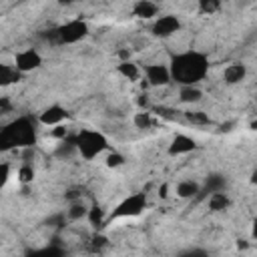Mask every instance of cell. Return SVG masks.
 Returning <instances> with one entry per match:
<instances>
[{
	"instance_id": "1",
	"label": "cell",
	"mask_w": 257,
	"mask_h": 257,
	"mask_svg": "<svg viewBox=\"0 0 257 257\" xmlns=\"http://www.w3.org/2000/svg\"><path fill=\"white\" fill-rule=\"evenodd\" d=\"M167 66H169V72H171V82H177L179 86L199 84L209 74L211 58L203 50L187 48V50L175 52Z\"/></svg>"
},
{
	"instance_id": "2",
	"label": "cell",
	"mask_w": 257,
	"mask_h": 257,
	"mask_svg": "<svg viewBox=\"0 0 257 257\" xmlns=\"http://www.w3.org/2000/svg\"><path fill=\"white\" fill-rule=\"evenodd\" d=\"M38 143V120L32 114H20L0 128V155L10 151L34 149Z\"/></svg>"
},
{
	"instance_id": "3",
	"label": "cell",
	"mask_w": 257,
	"mask_h": 257,
	"mask_svg": "<svg viewBox=\"0 0 257 257\" xmlns=\"http://www.w3.org/2000/svg\"><path fill=\"white\" fill-rule=\"evenodd\" d=\"M88 34H90L88 22L82 20V18H72V20H66V22H62V24L46 30L42 34V38H46L50 44L70 46V44H76V42L84 40Z\"/></svg>"
},
{
	"instance_id": "4",
	"label": "cell",
	"mask_w": 257,
	"mask_h": 257,
	"mask_svg": "<svg viewBox=\"0 0 257 257\" xmlns=\"http://www.w3.org/2000/svg\"><path fill=\"white\" fill-rule=\"evenodd\" d=\"M74 139V147L76 153L80 155V159L84 161H92L98 155H102L104 151H108V139L104 133L96 131V128H80L78 133L72 135Z\"/></svg>"
},
{
	"instance_id": "5",
	"label": "cell",
	"mask_w": 257,
	"mask_h": 257,
	"mask_svg": "<svg viewBox=\"0 0 257 257\" xmlns=\"http://www.w3.org/2000/svg\"><path fill=\"white\" fill-rule=\"evenodd\" d=\"M149 207V197L145 191H135L126 197H122L112 209L110 213H106V219H104V227L110 225L112 221H118V219H133V217H139L141 213H145V209Z\"/></svg>"
},
{
	"instance_id": "6",
	"label": "cell",
	"mask_w": 257,
	"mask_h": 257,
	"mask_svg": "<svg viewBox=\"0 0 257 257\" xmlns=\"http://www.w3.org/2000/svg\"><path fill=\"white\" fill-rule=\"evenodd\" d=\"M179 30H181V20L175 14H161V16H155L153 18L151 34L155 38H171Z\"/></svg>"
},
{
	"instance_id": "7",
	"label": "cell",
	"mask_w": 257,
	"mask_h": 257,
	"mask_svg": "<svg viewBox=\"0 0 257 257\" xmlns=\"http://www.w3.org/2000/svg\"><path fill=\"white\" fill-rule=\"evenodd\" d=\"M20 74L34 72L42 66V54L36 48H22L14 54V64H12Z\"/></svg>"
},
{
	"instance_id": "8",
	"label": "cell",
	"mask_w": 257,
	"mask_h": 257,
	"mask_svg": "<svg viewBox=\"0 0 257 257\" xmlns=\"http://www.w3.org/2000/svg\"><path fill=\"white\" fill-rule=\"evenodd\" d=\"M72 114L68 112L66 106H62L60 102H52L46 108L40 110V114L36 116L38 124L42 126H56V124H64V120H68Z\"/></svg>"
},
{
	"instance_id": "9",
	"label": "cell",
	"mask_w": 257,
	"mask_h": 257,
	"mask_svg": "<svg viewBox=\"0 0 257 257\" xmlns=\"http://www.w3.org/2000/svg\"><path fill=\"white\" fill-rule=\"evenodd\" d=\"M145 78H147V84L149 86H167L171 82V72H169V66L167 64H161V62H151L145 66Z\"/></svg>"
},
{
	"instance_id": "10",
	"label": "cell",
	"mask_w": 257,
	"mask_h": 257,
	"mask_svg": "<svg viewBox=\"0 0 257 257\" xmlns=\"http://www.w3.org/2000/svg\"><path fill=\"white\" fill-rule=\"evenodd\" d=\"M197 147L199 145H197V141L193 137H189L185 133H177V135H173V139H171V143L167 147V153L171 157H183V155H189V153L197 151Z\"/></svg>"
},
{
	"instance_id": "11",
	"label": "cell",
	"mask_w": 257,
	"mask_h": 257,
	"mask_svg": "<svg viewBox=\"0 0 257 257\" xmlns=\"http://www.w3.org/2000/svg\"><path fill=\"white\" fill-rule=\"evenodd\" d=\"M131 14L139 20H153L155 16H159V4L153 0H135Z\"/></svg>"
},
{
	"instance_id": "12",
	"label": "cell",
	"mask_w": 257,
	"mask_h": 257,
	"mask_svg": "<svg viewBox=\"0 0 257 257\" xmlns=\"http://www.w3.org/2000/svg\"><path fill=\"white\" fill-rule=\"evenodd\" d=\"M225 187H227L225 175H221V173H211V175H207L205 185L201 187V191H199V195H197L195 199H203V197H207V195L213 193V191H225Z\"/></svg>"
},
{
	"instance_id": "13",
	"label": "cell",
	"mask_w": 257,
	"mask_h": 257,
	"mask_svg": "<svg viewBox=\"0 0 257 257\" xmlns=\"http://www.w3.org/2000/svg\"><path fill=\"white\" fill-rule=\"evenodd\" d=\"M247 76V64L243 62H231L223 70V80L225 84H239Z\"/></svg>"
},
{
	"instance_id": "14",
	"label": "cell",
	"mask_w": 257,
	"mask_h": 257,
	"mask_svg": "<svg viewBox=\"0 0 257 257\" xmlns=\"http://www.w3.org/2000/svg\"><path fill=\"white\" fill-rule=\"evenodd\" d=\"M231 197L225 193V191H213L207 195V207L209 211L213 213H221V211H227L231 207Z\"/></svg>"
},
{
	"instance_id": "15",
	"label": "cell",
	"mask_w": 257,
	"mask_h": 257,
	"mask_svg": "<svg viewBox=\"0 0 257 257\" xmlns=\"http://www.w3.org/2000/svg\"><path fill=\"white\" fill-rule=\"evenodd\" d=\"M116 72L124 78V80H128V82H137L139 78H141V74H143V70L139 68V64L137 62H133V60H120L118 64H116Z\"/></svg>"
},
{
	"instance_id": "16",
	"label": "cell",
	"mask_w": 257,
	"mask_h": 257,
	"mask_svg": "<svg viewBox=\"0 0 257 257\" xmlns=\"http://www.w3.org/2000/svg\"><path fill=\"white\" fill-rule=\"evenodd\" d=\"M179 100L185 104H197L203 100V90L199 88V84H185L179 86Z\"/></svg>"
},
{
	"instance_id": "17",
	"label": "cell",
	"mask_w": 257,
	"mask_h": 257,
	"mask_svg": "<svg viewBox=\"0 0 257 257\" xmlns=\"http://www.w3.org/2000/svg\"><path fill=\"white\" fill-rule=\"evenodd\" d=\"M199 191H201V185L193 179H183L175 187V193L179 199H195L199 195Z\"/></svg>"
},
{
	"instance_id": "18",
	"label": "cell",
	"mask_w": 257,
	"mask_h": 257,
	"mask_svg": "<svg viewBox=\"0 0 257 257\" xmlns=\"http://www.w3.org/2000/svg\"><path fill=\"white\" fill-rule=\"evenodd\" d=\"M86 213H88V205L82 199H72L68 203V209H66V219L68 221H80V219H86Z\"/></svg>"
},
{
	"instance_id": "19",
	"label": "cell",
	"mask_w": 257,
	"mask_h": 257,
	"mask_svg": "<svg viewBox=\"0 0 257 257\" xmlns=\"http://www.w3.org/2000/svg\"><path fill=\"white\" fill-rule=\"evenodd\" d=\"M20 78H22V74H20L12 64L0 62V86H10V84L18 82Z\"/></svg>"
},
{
	"instance_id": "20",
	"label": "cell",
	"mask_w": 257,
	"mask_h": 257,
	"mask_svg": "<svg viewBox=\"0 0 257 257\" xmlns=\"http://www.w3.org/2000/svg\"><path fill=\"white\" fill-rule=\"evenodd\" d=\"M86 219H88V223H90L94 229H100V227H104L106 213H104V209H102L100 205H92V207H88Z\"/></svg>"
},
{
	"instance_id": "21",
	"label": "cell",
	"mask_w": 257,
	"mask_h": 257,
	"mask_svg": "<svg viewBox=\"0 0 257 257\" xmlns=\"http://www.w3.org/2000/svg\"><path fill=\"white\" fill-rule=\"evenodd\" d=\"M185 120L195 126H207L211 124V116L205 110H185Z\"/></svg>"
},
{
	"instance_id": "22",
	"label": "cell",
	"mask_w": 257,
	"mask_h": 257,
	"mask_svg": "<svg viewBox=\"0 0 257 257\" xmlns=\"http://www.w3.org/2000/svg\"><path fill=\"white\" fill-rule=\"evenodd\" d=\"M34 177H36L34 165H32L30 161H24V163L20 165V169H18V181H20L22 185H30V183L34 181Z\"/></svg>"
},
{
	"instance_id": "23",
	"label": "cell",
	"mask_w": 257,
	"mask_h": 257,
	"mask_svg": "<svg viewBox=\"0 0 257 257\" xmlns=\"http://www.w3.org/2000/svg\"><path fill=\"white\" fill-rule=\"evenodd\" d=\"M221 0H197V10L199 14H217L221 10Z\"/></svg>"
},
{
	"instance_id": "24",
	"label": "cell",
	"mask_w": 257,
	"mask_h": 257,
	"mask_svg": "<svg viewBox=\"0 0 257 257\" xmlns=\"http://www.w3.org/2000/svg\"><path fill=\"white\" fill-rule=\"evenodd\" d=\"M72 153H76V147H74V139L66 135L64 139H60V141H58V147H56V155H58V157H68V155H72Z\"/></svg>"
},
{
	"instance_id": "25",
	"label": "cell",
	"mask_w": 257,
	"mask_h": 257,
	"mask_svg": "<svg viewBox=\"0 0 257 257\" xmlns=\"http://www.w3.org/2000/svg\"><path fill=\"white\" fill-rule=\"evenodd\" d=\"M133 124H135L137 128H141V131L149 128V126L153 124V116H151V112L141 108L139 112H135V116H133Z\"/></svg>"
},
{
	"instance_id": "26",
	"label": "cell",
	"mask_w": 257,
	"mask_h": 257,
	"mask_svg": "<svg viewBox=\"0 0 257 257\" xmlns=\"http://www.w3.org/2000/svg\"><path fill=\"white\" fill-rule=\"evenodd\" d=\"M124 155L122 153H118V151H110L108 155H106V159H104V165L108 167V169H118V167H122L124 165Z\"/></svg>"
},
{
	"instance_id": "27",
	"label": "cell",
	"mask_w": 257,
	"mask_h": 257,
	"mask_svg": "<svg viewBox=\"0 0 257 257\" xmlns=\"http://www.w3.org/2000/svg\"><path fill=\"white\" fill-rule=\"evenodd\" d=\"M106 245H108V239H106L102 233H96V235L90 239V249L96 251V253H100L102 249H106Z\"/></svg>"
},
{
	"instance_id": "28",
	"label": "cell",
	"mask_w": 257,
	"mask_h": 257,
	"mask_svg": "<svg viewBox=\"0 0 257 257\" xmlns=\"http://www.w3.org/2000/svg\"><path fill=\"white\" fill-rule=\"evenodd\" d=\"M10 173H12V165L8 161H0V191L6 187V183L10 179Z\"/></svg>"
},
{
	"instance_id": "29",
	"label": "cell",
	"mask_w": 257,
	"mask_h": 257,
	"mask_svg": "<svg viewBox=\"0 0 257 257\" xmlns=\"http://www.w3.org/2000/svg\"><path fill=\"white\" fill-rule=\"evenodd\" d=\"M34 255H48V257H58V255H64L66 251L62 247H44V249H38V251H32Z\"/></svg>"
},
{
	"instance_id": "30",
	"label": "cell",
	"mask_w": 257,
	"mask_h": 257,
	"mask_svg": "<svg viewBox=\"0 0 257 257\" xmlns=\"http://www.w3.org/2000/svg\"><path fill=\"white\" fill-rule=\"evenodd\" d=\"M66 135H68V128H66L64 124H56V126H52V128H50V137H52V139H56V141L64 139Z\"/></svg>"
},
{
	"instance_id": "31",
	"label": "cell",
	"mask_w": 257,
	"mask_h": 257,
	"mask_svg": "<svg viewBox=\"0 0 257 257\" xmlns=\"http://www.w3.org/2000/svg\"><path fill=\"white\" fill-rule=\"evenodd\" d=\"M137 104H139V108H143V110H149V108H151V100H149V94H139V98H137Z\"/></svg>"
},
{
	"instance_id": "32",
	"label": "cell",
	"mask_w": 257,
	"mask_h": 257,
	"mask_svg": "<svg viewBox=\"0 0 257 257\" xmlns=\"http://www.w3.org/2000/svg\"><path fill=\"white\" fill-rule=\"evenodd\" d=\"M10 108H12L10 98H8V96H0V110H2V112H8Z\"/></svg>"
},
{
	"instance_id": "33",
	"label": "cell",
	"mask_w": 257,
	"mask_h": 257,
	"mask_svg": "<svg viewBox=\"0 0 257 257\" xmlns=\"http://www.w3.org/2000/svg\"><path fill=\"white\" fill-rule=\"evenodd\" d=\"M167 195H169V187H167V185H161V187H159V197H161V199H167Z\"/></svg>"
},
{
	"instance_id": "34",
	"label": "cell",
	"mask_w": 257,
	"mask_h": 257,
	"mask_svg": "<svg viewBox=\"0 0 257 257\" xmlns=\"http://www.w3.org/2000/svg\"><path fill=\"white\" fill-rule=\"evenodd\" d=\"M60 4H72V2H78V0H58Z\"/></svg>"
},
{
	"instance_id": "35",
	"label": "cell",
	"mask_w": 257,
	"mask_h": 257,
	"mask_svg": "<svg viewBox=\"0 0 257 257\" xmlns=\"http://www.w3.org/2000/svg\"><path fill=\"white\" fill-rule=\"evenodd\" d=\"M2 114H4V112H2V110H0V118H2Z\"/></svg>"
},
{
	"instance_id": "36",
	"label": "cell",
	"mask_w": 257,
	"mask_h": 257,
	"mask_svg": "<svg viewBox=\"0 0 257 257\" xmlns=\"http://www.w3.org/2000/svg\"><path fill=\"white\" fill-rule=\"evenodd\" d=\"M221 2H223V0H221Z\"/></svg>"
}]
</instances>
